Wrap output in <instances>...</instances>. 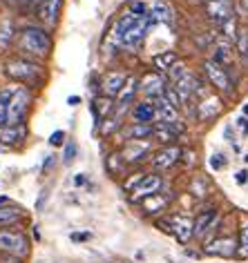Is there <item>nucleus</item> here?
Returning a JSON list of instances; mask_svg holds the SVG:
<instances>
[{
	"label": "nucleus",
	"mask_w": 248,
	"mask_h": 263,
	"mask_svg": "<svg viewBox=\"0 0 248 263\" xmlns=\"http://www.w3.org/2000/svg\"><path fill=\"white\" fill-rule=\"evenodd\" d=\"M235 181H237L239 185H246L248 183V170H239V172L235 174Z\"/></svg>",
	"instance_id": "nucleus-42"
},
{
	"label": "nucleus",
	"mask_w": 248,
	"mask_h": 263,
	"mask_svg": "<svg viewBox=\"0 0 248 263\" xmlns=\"http://www.w3.org/2000/svg\"><path fill=\"white\" fill-rule=\"evenodd\" d=\"M78 103H81V96H69V98H67V105H69V107H76Z\"/></svg>",
	"instance_id": "nucleus-44"
},
{
	"label": "nucleus",
	"mask_w": 248,
	"mask_h": 263,
	"mask_svg": "<svg viewBox=\"0 0 248 263\" xmlns=\"http://www.w3.org/2000/svg\"><path fill=\"white\" fill-rule=\"evenodd\" d=\"M76 154H78V145H76V141H67V143H65V152H63V163H65V165L74 163Z\"/></svg>",
	"instance_id": "nucleus-33"
},
{
	"label": "nucleus",
	"mask_w": 248,
	"mask_h": 263,
	"mask_svg": "<svg viewBox=\"0 0 248 263\" xmlns=\"http://www.w3.org/2000/svg\"><path fill=\"white\" fill-rule=\"evenodd\" d=\"M204 71H206V76H208V81H210L212 87H217L219 91H224L228 96L233 94V81H231V74H228V67L215 63L210 58V61L204 63Z\"/></svg>",
	"instance_id": "nucleus-5"
},
{
	"label": "nucleus",
	"mask_w": 248,
	"mask_h": 263,
	"mask_svg": "<svg viewBox=\"0 0 248 263\" xmlns=\"http://www.w3.org/2000/svg\"><path fill=\"white\" fill-rule=\"evenodd\" d=\"M150 16H152L154 23H163V25L174 23V14H172V7L168 5V0H154L152 9H150Z\"/></svg>",
	"instance_id": "nucleus-22"
},
{
	"label": "nucleus",
	"mask_w": 248,
	"mask_h": 263,
	"mask_svg": "<svg viewBox=\"0 0 248 263\" xmlns=\"http://www.w3.org/2000/svg\"><path fill=\"white\" fill-rule=\"evenodd\" d=\"M11 16H36L41 0H3Z\"/></svg>",
	"instance_id": "nucleus-20"
},
{
	"label": "nucleus",
	"mask_w": 248,
	"mask_h": 263,
	"mask_svg": "<svg viewBox=\"0 0 248 263\" xmlns=\"http://www.w3.org/2000/svg\"><path fill=\"white\" fill-rule=\"evenodd\" d=\"M241 7H244V9L248 11V0H241Z\"/></svg>",
	"instance_id": "nucleus-48"
},
{
	"label": "nucleus",
	"mask_w": 248,
	"mask_h": 263,
	"mask_svg": "<svg viewBox=\"0 0 248 263\" xmlns=\"http://www.w3.org/2000/svg\"><path fill=\"white\" fill-rule=\"evenodd\" d=\"M221 31H224L228 38H233V41H235V36H237V18H235V16L228 18V21L221 25Z\"/></svg>",
	"instance_id": "nucleus-36"
},
{
	"label": "nucleus",
	"mask_w": 248,
	"mask_h": 263,
	"mask_svg": "<svg viewBox=\"0 0 248 263\" xmlns=\"http://www.w3.org/2000/svg\"><path fill=\"white\" fill-rule=\"evenodd\" d=\"M126 81H128V76L121 74V71H108V74L103 76V81H101L103 96L116 98V96L121 94V89H123V85H126Z\"/></svg>",
	"instance_id": "nucleus-18"
},
{
	"label": "nucleus",
	"mask_w": 248,
	"mask_h": 263,
	"mask_svg": "<svg viewBox=\"0 0 248 263\" xmlns=\"http://www.w3.org/2000/svg\"><path fill=\"white\" fill-rule=\"evenodd\" d=\"M237 127L244 132V134H248V118H244V116H239L237 118Z\"/></svg>",
	"instance_id": "nucleus-43"
},
{
	"label": "nucleus",
	"mask_w": 248,
	"mask_h": 263,
	"mask_svg": "<svg viewBox=\"0 0 248 263\" xmlns=\"http://www.w3.org/2000/svg\"><path fill=\"white\" fill-rule=\"evenodd\" d=\"M244 114H248V105H246V107H244Z\"/></svg>",
	"instance_id": "nucleus-49"
},
{
	"label": "nucleus",
	"mask_w": 248,
	"mask_h": 263,
	"mask_svg": "<svg viewBox=\"0 0 248 263\" xmlns=\"http://www.w3.org/2000/svg\"><path fill=\"white\" fill-rule=\"evenodd\" d=\"M27 139V125H5L0 127V145L18 147Z\"/></svg>",
	"instance_id": "nucleus-14"
},
{
	"label": "nucleus",
	"mask_w": 248,
	"mask_h": 263,
	"mask_svg": "<svg viewBox=\"0 0 248 263\" xmlns=\"http://www.w3.org/2000/svg\"><path fill=\"white\" fill-rule=\"evenodd\" d=\"M11 94H14V87H3L0 89V127L7 125V109H9Z\"/></svg>",
	"instance_id": "nucleus-31"
},
{
	"label": "nucleus",
	"mask_w": 248,
	"mask_h": 263,
	"mask_svg": "<svg viewBox=\"0 0 248 263\" xmlns=\"http://www.w3.org/2000/svg\"><path fill=\"white\" fill-rule=\"evenodd\" d=\"M74 183H76V185H83V183H85V176H76Z\"/></svg>",
	"instance_id": "nucleus-46"
},
{
	"label": "nucleus",
	"mask_w": 248,
	"mask_h": 263,
	"mask_svg": "<svg viewBox=\"0 0 248 263\" xmlns=\"http://www.w3.org/2000/svg\"><path fill=\"white\" fill-rule=\"evenodd\" d=\"M61 11H63V0H41L36 9V18L45 29H51L56 27Z\"/></svg>",
	"instance_id": "nucleus-8"
},
{
	"label": "nucleus",
	"mask_w": 248,
	"mask_h": 263,
	"mask_svg": "<svg viewBox=\"0 0 248 263\" xmlns=\"http://www.w3.org/2000/svg\"><path fill=\"white\" fill-rule=\"evenodd\" d=\"M221 109H224V103H221V98L208 96L201 103H197V109H194V114H197V118H199L201 123H208V121H212L215 116H219Z\"/></svg>",
	"instance_id": "nucleus-17"
},
{
	"label": "nucleus",
	"mask_w": 248,
	"mask_h": 263,
	"mask_svg": "<svg viewBox=\"0 0 248 263\" xmlns=\"http://www.w3.org/2000/svg\"><path fill=\"white\" fill-rule=\"evenodd\" d=\"M168 87V78L159 74V71H150L139 81V89L146 94L148 101H156V98L163 96V91Z\"/></svg>",
	"instance_id": "nucleus-7"
},
{
	"label": "nucleus",
	"mask_w": 248,
	"mask_h": 263,
	"mask_svg": "<svg viewBox=\"0 0 248 263\" xmlns=\"http://www.w3.org/2000/svg\"><path fill=\"white\" fill-rule=\"evenodd\" d=\"M154 103V109H156V118H159V125H172V127H184L181 125V116H179V109L170 105L166 98H156Z\"/></svg>",
	"instance_id": "nucleus-13"
},
{
	"label": "nucleus",
	"mask_w": 248,
	"mask_h": 263,
	"mask_svg": "<svg viewBox=\"0 0 248 263\" xmlns=\"http://www.w3.org/2000/svg\"><path fill=\"white\" fill-rule=\"evenodd\" d=\"M179 159H181V147L166 145L152 156V165H154V170H161L163 172V170H170Z\"/></svg>",
	"instance_id": "nucleus-16"
},
{
	"label": "nucleus",
	"mask_w": 248,
	"mask_h": 263,
	"mask_svg": "<svg viewBox=\"0 0 248 263\" xmlns=\"http://www.w3.org/2000/svg\"><path fill=\"white\" fill-rule=\"evenodd\" d=\"M154 25V21H152V16H150V11H148V16L146 18H139L132 27H130L128 31H126V36L121 38V47H128V49H136L139 45L146 41V34H148V29Z\"/></svg>",
	"instance_id": "nucleus-6"
},
{
	"label": "nucleus",
	"mask_w": 248,
	"mask_h": 263,
	"mask_svg": "<svg viewBox=\"0 0 248 263\" xmlns=\"http://www.w3.org/2000/svg\"><path fill=\"white\" fill-rule=\"evenodd\" d=\"M56 163H58L56 154H49V156H45V161H43V167H41V172H43V174H49L51 170L56 167Z\"/></svg>",
	"instance_id": "nucleus-38"
},
{
	"label": "nucleus",
	"mask_w": 248,
	"mask_h": 263,
	"mask_svg": "<svg viewBox=\"0 0 248 263\" xmlns=\"http://www.w3.org/2000/svg\"><path fill=\"white\" fill-rule=\"evenodd\" d=\"M146 152H148V145H146V143H141V141H130V145H128L126 152H123L121 159L126 161V163H136V161L146 159V156H143Z\"/></svg>",
	"instance_id": "nucleus-28"
},
{
	"label": "nucleus",
	"mask_w": 248,
	"mask_h": 263,
	"mask_svg": "<svg viewBox=\"0 0 248 263\" xmlns=\"http://www.w3.org/2000/svg\"><path fill=\"white\" fill-rule=\"evenodd\" d=\"M206 14L215 25H224L228 18L235 16L233 11V3L231 0H206Z\"/></svg>",
	"instance_id": "nucleus-11"
},
{
	"label": "nucleus",
	"mask_w": 248,
	"mask_h": 263,
	"mask_svg": "<svg viewBox=\"0 0 248 263\" xmlns=\"http://www.w3.org/2000/svg\"><path fill=\"white\" fill-rule=\"evenodd\" d=\"M204 252L210 254V256H233L235 252H237V248H235L233 236H219V239L208 243V246L204 248Z\"/></svg>",
	"instance_id": "nucleus-19"
},
{
	"label": "nucleus",
	"mask_w": 248,
	"mask_h": 263,
	"mask_svg": "<svg viewBox=\"0 0 248 263\" xmlns=\"http://www.w3.org/2000/svg\"><path fill=\"white\" fill-rule=\"evenodd\" d=\"M224 134H226V139H228V141H233V127H226V129H224Z\"/></svg>",
	"instance_id": "nucleus-45"
},
{
	"label": "nucleus",
	"mask_w": 248,
	"mask_h": 263,
	"mask_svg": "<svg viewBox=\"0 0 248 263\" xmlns=\"http://www.w3.org/2000/svg\"><path fill=\"white\" fill-rule=\"evenodd\" d=\"M212 61L219 63V65H224V67H228V65H231V61H233V45H231V43L217 45V51H215Z\"/></svg>",
	"instance_id": "nucleus-32"
},
{
	"label": "nucleus",
	"mask_w": 248,
	"mask_h": 263,
	"mask_svg": "<svg viewBox=\"0 0 248 263\" xmlns=\"http://www.w3.org/2000/svg\"><path fill=\"white\" fill-rule=\"evenodd\" d=\"M163 185V179L159 174H143V179L136 183L134 190H132V201H141V199H148V196L156 194Z\"/></svg>",
	"instance_id": "nucleus-12"
},
{
	"label": "nucleus",
	"mask_w": 248,
	"mask_h": 263,
	"mask_svg": "<svg viewBox=\"0 0 248 263\" xmlns=\"http://www.w3.org/2000/svg\"><path fill=\"white\" fill-rule=\"evenodd\" d=\"M0 263H23V259H21V256H14V254L0 252Z\"/></svg>",
	"instance_id": "nucleus-40"
},
{
	"label": "nucleus",
	"mask_w": 248,
	"mask_h": 263,
	"mask_svg": "<svg viewBox=\"0 0 248 263\" xmlns=\"http://www.w3.org/2000/svg\"><path fill=\"white\" fill-rule=\"evenodd\" d=\"M65 136H67V134H65L63 129H56V132H51V134H49L47 143H49L51 147H61V145H65V143H67V141H65Z\"/></svg>",
	"instance_id": "nucleus-37"
},
{
	"label": "nucleus",
	"mask_w": 248,
	"mask_h": 263,
	"mask_svg": "<svg viewBox=\"0 0 248 263\" xmlns=\"http://www.w3.org/2000/svg\"><path fill=\"white\" fill-rule=\"evenodd\" d=\"M159 228L172 232L181 243H188L192 239V221L188 216H170L168 221H159Z\"/></svg>",
	"instance_id": "nucleus-9"
},
{
	"label": "nucleus",
	"mask_w": 248,
	"mask_h": 263,
	"mask_svg": "<svg viewBox=\"0 0 248 263\" xmlns=\"http://www.w3.org/2000/svg\"><path fill=\"white\" fill-rule=\"evenodd\" d=\"M237 252L241 256H248V223H244L239 230V248H237Z\"/></svg>",
	"instance_id": "nucleus-34"
},
{
	"label": "nucleus",
	"mask_w": 248,
	"mask_h": 263,
	"mask_svg": "<svg viewBox=\"0 0 248 263\" xmlns=\"http://www.w3.org/2000/svg\"><path fill=\"white\" fill-rule=\"evenodd\" d=\"M92 114H94V123H96V127L105 121L108 114L114 109V103H112V98H108V96H99V98H94L92 101Z\"/></svg>",
	"instance_id": "nucleus-24"
},
{
	"label": "nucleus",
	"mask_w": 248,
	"mask_h": 263,
	"mask_svg": "<svg viewBox=\"0 0 248 263\" xmlns=\"http://www.w3.org/2000/svg\"><path fill=\"white\" fill-rule=\"evenodd\" d=\"M25 216L23 208L21 205H14V203H5V205H0V228H9L18 223Z\"/></svg>",
	"instance_id": "nucleus-23"
},
{
	"label": "nucleus",
	"mask_w": 248,
	"mask_h": 263,
	"mask_svg": "<svg viewBox=\"0 0 248 263\" xmlns=\"http://www.w3.org/2000/svg\"><path fill=\"white\" fill-rule=\"evenodd\" d=\"M31 105H34V94H31V89L18 85L14 89V94H11V101H9L7 125H25V121H27V116L31 111Z\"/></svg>",
	"instance_id": "nucleus-3"
},
{
	"label": "nucleus",
	"mask_w": 248,
	"mask_h": 263,
	"mask_svg": "<svg viewBox=\"0 0 248 263\" xmlns=\"http://www.w3.org/2000/svg\"><path fill=\"white\" fill-rule=\"evenodd\" d=\"M246 163H248V154H246Z\"/></svg>",
	"instance_id": "nucleus-50"
},
{
	"label": "nucleus",
	"mask_w": 248,
	"mask_h": 263,
	"mask_svg": "<svg viewBox=\"0 0 248 263\" xmlns=\"http://www.w3.org/2000/svg\"><path fill=\"white\" fill-rule=\"evenodd\" d=\"M168 203H170L168 196H163V194L156 192L152 196H148V199H143L141 208H143V212H146V214H156V212H161V210H166Z\"/></svg>",
	"instance_id": "nucleus-27"
},
{
	"label": "nucleus",
	"mask_w": 248,
	"mask_h": 263,
	"mask_svg": "<svg viewBox=\"0 0 248 263\" xmlns=\"http://www.w3.org/2000/svg\"><path fill=\"white\" fill-rule=\"evenodd\" d=\"M16 47L21 51V56L43 63L51 56L54 41H51L49 29H45L43 25H25V27L18 29Z\"/></svg>",
	"instance_id": "nucleus-1"
},
{
	"label": "nucleus",
	"mask_w": 248,
	"mask_h": 263,
	"mask_svg": "<svg viewBox=\"0 0 248 263\" xmlns=\"http://www.w3.org/2000/svg\"><path fill=\"white\" fill-rule=\"evenodd\" d=\"M69 239L72 241H90V239H92V234H90V232H72Z\"/></svg>",
	"instance_id": "nucleus-41"
},
{
	"label": "nucleus",
	"mask_w": 248,
	"mask_h": 263,
	"mask_svg": "<svg viewBox=\"0 0 248 263\" xmlns=\"http://www.w3.org/2000/svg\"><path fill=\"white\" fill-rule=\"evenodd\" d=\"M152 121H156L154 103H150V101L136 103V105H134V109H132V123H146V125H152Z\"/></svg>",
	"instance_id": "nucleus-21"
},
{
	"label": "nucleus",
	"mask_w": 248,
	"mask_h": 263,
	"mask_svg": "<svg viewBox=\"0 0 248 263\" xmlns=\"http://www.w3.org/2000/svg\"><path fill=\"white\" fill-rule=\"evenodd\" d=\"M3 71L11 83H18L21 87H27V89H41L47 83L45 65L41 61H31V58H25V56H16L7 61Z\"/></svg>",
	"instance_id": "nucleus-2"
},
{
	"label": "nucleus",
	"mask_w": 248,
	"mask_h": 263,
	"mask_svg": "<svg viewBox=\"0 0 248 263\" xmlns=\"http://www.w3.org/2000/svg\"><path fill=\"white\" fill-rule=\"evenodd\" d=\"M5 203H9V196H0V205H5Z\"/></svg>",
	"instance_id": "nucleus-47"
},
{
	"label": "nucleus",
	"mask_w": 248,
	"mask_h": 263,
	"mask_svg": "<svg viewBox=\"0 0 248 263\" xmlns=\"http://www.w3.org/2000/svg\"><path fill=\"white\" fill-rule=\"evenodd\" d=\"M139 21L136 16H132L130 11H126V14H121L119 18H116V23H114V27H112V36H114V41L116 43H121V38L126 36V31L132 27V25Z\"/></svg>",
	"instance_id": "nucleus-26"
},
{
	"label": "nucleus",
	"mask_w": 248,
	"mask_h": 263,
	"mask_svg": "<svg viewBox=\"0 0 248 263\" xmlns=\"http://www.w3.org/2000/svg\"><path fill=\"white\" fill-rule=\"evenodd\" d=\"M0 252L14 254V256H25L29 254V239L23 230H0Z\"/></svg>",
	"instance_id": "nucleus-4"
},
{
	"label": "nucleus",
	"mask_w": 248,
	"mask_h": 263,
	"mask_svg": "<svg viewBox=\"0 0 248 263\" xmlns=\"http://www.w3.org/2000/svg\"><path fill=\"white\" fill-rule=\"evenodd\" d=\"M235 47H237L239 58L248 65V29H244V27L237 29V36H235Z\"/></svg>",
	"instance_id": "nucleus-30"
},
{
	"label": "nucleus",
	"mask_w": 248,
	"mask_h": 263,
	"mask_svg": "<svg viewBox=\"0 0 248 263\" xmlns=\"http://www.w3.org/2000/svg\"><path fill=\"white\" fill-rule=\"evenodd\" d=\"M18 29L21 27H18V23H16V16H11V14L0 16V54L9 51L16 45Z\"/></svg>",
	"instance_id": "nucleus-10"
},
{
	"label": "nucleus",
	"mask_w": 248,
	"mask_h": 263,
	"mask_svg": "<svg viewBox=\"0 0 248 263\" xmlns=\"http://www.w3.org/2000/svg\"><path fill=\"white\" fill-rule=\"evenodd\" d=\"M128 11L132 16H136V18H146L148 16V7H146V3H143V0H134V3L130 5Z\"/></svg>",
	"instance_id": "nucleus-35"
},
{
	"label": "nucleus",
	"mask_w": 248,
	"mask_h": 263,
	"mask_svg": "<svg viewBox=\"0 0 248 263\" xmlns=\"http://www.w3.org/2000/svg\"><path fill=\"white\" fill-rule=\"evenodd\" d=\"M210 167H212V170L226 167V159H224L221 154H212V156H210Z\"/></svg>",
	"instance_id": "nucleus-39"
},
{
	"label": "nucleus",
	"mask_w": 248,
	"mask_h": 263,
	"mask_svg": "<svg viewBox=\"0 0 248 263\" xmlns=\"http://www.w3.org/2000/svg\"><path fill=\"white\" fill-rule=\"evenodd\" d=\"M154 134V125H146V123H132L130 127L123 129V136L128 141H146L152 139Z\"/></svg>",
	"instance_id": "nucleus-25"
},
{
	"label": "nucleus",
	"mask_w": 248,
	"mask_h": 263,
	"mask_svg": "<svg viewBox=\"0 0 248 263\" xmlns=\"http://www.w3.org/2000/svg\"><path fill=\"white\" fill-rule=\"evenodd\" d=\"M174 63H177V54H174V51H163V54L154 56V61H152V65L156 67V71H159V74L168 71Z\"/></svg>",
	"instance_id": "nucleus-29"
},
{
	"label": "nucleus",
	"mask_w": 248,
	"mask_h": 263,
	"mask_svg": "<svg viewBox=\"0 0 248 263\" xmlns=\"http://www.w3.org/2000/svg\"><path fill=\"white\" fill-rule=\"evenodd\" d=\"M215 223H217V208L201 210V212L197 214V219L192 221V236H197V239H204L206 232L215 230Z\"/></svg>",
	"instance_id": "nucleus-15"
}]
</instances>
